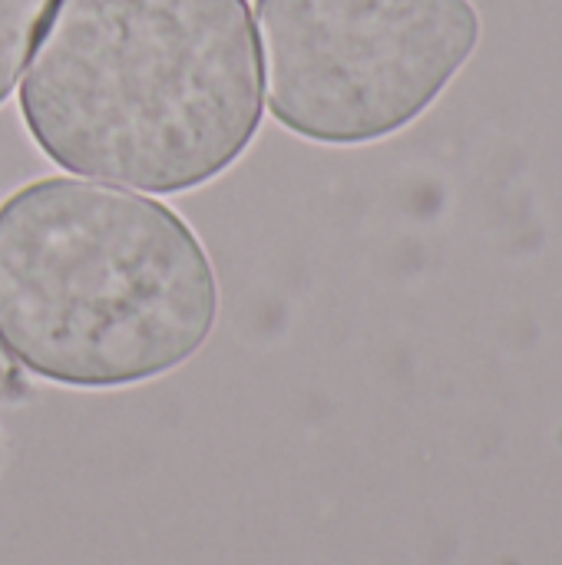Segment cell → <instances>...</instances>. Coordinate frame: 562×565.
Listing matches in <instances>:
<instances>
[{"label":"cell","instance_id":"1","mask_svg":"<svg viewBox=\"0 0 562 565\" xmlns=\"http://www.w3.org/2000/svg\"><path fill=\"white\" fill-rule=\"evenodd\" d=\"M36 149L139 192L222 175L262 122L245 0H56L20 79Z\"/></svg>","mask_w":562,"mask_h":565},{"label":"cell","instance_id":"2","mask_svg":"<svg viewBox=\"0 0 562 565\" xmlns=\"http://www.w3.org/2000/svg\"><path fill=\"white\" fill-rule=\"evenodd\" d=\"M219 321L199 235L162 202L43 175L0 205V344L63 387H129L182 367Z\"/></svg>","mask_w":562,"mask_h":565},{"label":"cell","instance_id":"3","mask_svg":"<svg viewBox=\"0 0 562 565\" xmlns=\"http://www.w3.org/2000/svg\"><path fill=\"white\" fill-rule=\"evenodd\" d=\"M268 113L321 146H364L421 119L480 43L470 0H255Z\"/></svg>","mask_w":562,"mask_h":565},{"label":"cell","instance_id":"4","mask_svg":"<svg viewBox=\"0 0 562 565\" xmlns=\"http://www.w3.org/2000/svg\"><path fill=\"white\" fill-rule=\"evenodd\" d=\"M50 7L53 0H0V103L17 86Z\"/></svg>","mask_w":562,"mask_h":565},{"label":"cell","instance_id":"5","mask_svg":"<svg viewBox=\"0 0 562 565\" xmlns=\"http://www.w3.org/2000/svg\"><path fill=\"white\" fill-rule=\"evenodd\" d=\"M17 367L10 364V358H7V351H3V344H0V397H7L10 391H17L20 384H17Z\"/></svg>","mask_w":562,"mask_h":565}]
</instances>
